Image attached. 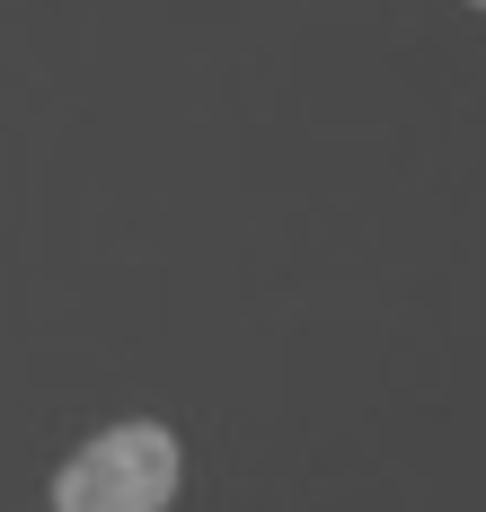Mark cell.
Segmentation results:
<instances>
[{"instance_id": "obj_1", "label": "cell", "mask_w": 486, "mask_h": 512, "mask_svg": "<svg viewBox=\"0 0 486 512\" xmlns=\"http://www.w3.org/2000/svg\"><path fill=\"white\" fill-rule=\"evenodd\" d=\"M177 504V433L115 424L54 468V512H168Z\"/></svg>"}, {"instance_id": "obj_2", "label": "cell", "mask_w": 486, "mask_h": 512, "mask_svg": "<svg viewBox=\"0 0 486 512\" xmlns=\"http://www.w3.org/2000/svg\"><path fill=\"white\" fill-rule=\"evenodd\" d=\"M478 9H486V0H478Z\"/></svg>"}]
</instances>
